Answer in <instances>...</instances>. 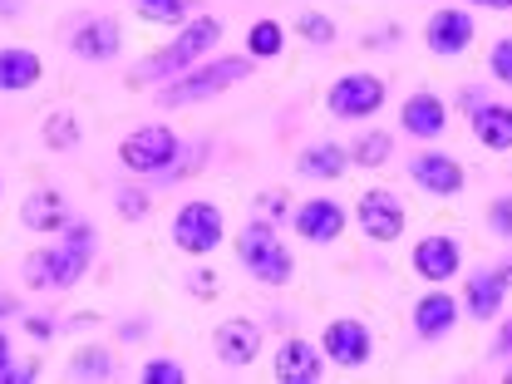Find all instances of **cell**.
Wrapping results in <instances>:
<instances>
[{
	"label": "cell",
	"instance_id": "6da1fadb",
	"mask_svg": "<svg viewBox=\"0 0 512 384\" xmlns=\"http://www.w3.org/2000/svg\"><path fill=\"white\" fill-rule=\"evenodd\" d=\"M89 261H94V227L89 222H69L60 247L30 252L20 261V276H25L30 291H69V286L84 281Z\"/></svg>",
	"mask_w": 512,
	"mask_h": 384
},
{
	"label": "cell",
	"instance_id": "7a4b0ae2",
	"mask_svg": "<svg viewBox=\"0 0 512 384\" xmlns=\"http://www.w3.org/2000/svg\"><path fill=\"white\" fill-rule=\"evenodd\" d=\"M212 45H222V20L197 15V20H188V25L178 30V40H173L168 50H158V55H148L143 64H133V69H128V84L138 89V84H148V79H178V74L192 69V60H202Z\"/></svg>",
	"mask_w": 512,
	"mask_h": 384
},
{
	"label": "cell",
	"instance_id": "3957f363",
	"mask_svg": "<svg viewBox=\"0 0 512 384\" xmlns=\"http://www.w3.org/2000/svg\"><path fill=\"white\" fill-rule=\"evenodd\" d=\"M247 74H252V60H242V55H227V60L202 64V69H188V74L168 79V89H158V104H163V109L202 104V99H212V94H222V89L242 84Z\"/></svg>",
	"mask_w": 512,
	"mask_h": 384
},
{
	"label": "cell",
	"instance_id": "277c9868",
	"mask_svg": "<svg viewBox=\"0 0 512 384\" xmlns=\"http://www.w3.org/2000/svg\"><path fill=\"white\" fill-rule=\"evenodd\" d=\"M237 256H242V266L252 271L256 281H266V286H286L291 271H296L286 242H276L271 222H247L242 237H237Z\"/></svg>",
	"mask_w": 512,
	"mask_h": 384
},
{
	"label": "cell",
	"instance_id": "5b68a950",
	"mask_svg": "<svg viewBox=\"0 0 512 384\" xmlns=\"http://www.w3.org/2000/svg\"><path fill=\"white\" fill-rule=\"evenodd\" d=\"M227 237V222H222V207L217 202H183L178 217H173V247L188 256H212Z\"/></svg>",
	"mask_w": 512,
	"mask_h": 384
},
{
	"label": "cell",
	"instance_id": "8992f818",
	"mask_svg": "<svg viewBox=\"0 0 512 384\" xmlns=\"http://www.w3.org/2000/svg\"><path fill=\"white\" fill-rule=\"evenodd\" d=\"M384 99H389V84H384L380 74H345V79L330 84L325 109L335 119H375L384 109Z\"/></svg>",
	"mask_w": 512,
	"mask_h": 384
},
{
	"label": "cell",
	"instance_id": "52a82bcc",
	"mask_svg": "<svg viewBox=\"0 0 512 384\" xmlns=\"http://www.w3.org/2000/svg\"><path fill=\"white\" fill-rule=\"evenodd\" d=\"M178 158V133L168 124H143L119 143V163L128 173H163Z\"/></svg>",
	"mask_w": 512,
	"mask_h": 384
},
{
	"label": "cell",
	"instance_id": "ba28073f",
	"mask_svg": "<svg viewBox=\"0 0 512 384\" xmlns=\"http://www.w3.org/2000/svg\"><path fill=\"white\" fill-rule=\"evenodd\" d=\"M355 222L370 242H399L404 237V202L389 188H370L355 202Z\"/></svg>",
	"mask_w": 512,
	"mask_h": 384
},
{
	"label": "cell",
	"instance_id": "9c48e42d",
	"mask_svg": "<svg viewBox=\"0 0 512 384\" xmlns=\"http://www.w3.org/2000/svg\"><path fill=\"white\" fill-rule=\"evenodd\" d=\"M424 45H429L439 60L463 55V50L473 45V15H468V10H458V5L434 10V15H429V25H424Z\"/></svg>",
	"mask_w": 512,
	"mask_h": 384
},
{
	"label": "cell",
	"instance_id": "30bf717a",
	"mask_svg": "<svg viewBox=\"0 0 512 384\" xmlns=\"http://www.w3.org/2000/svg\"><path fill=\"white\" fill-rule=\"evenodd\" d=\"M320 355H330L345 370H360L370 360V330H365V320H350V316L330 320L325 335H320Z\"/></svg>",
	"mask_w": 512,
	"mask_h": 384
},
{
	"label": "cell",
	"instance_id": "8fae6325",
	"mask_svg": "<svg viewBox=\"0 0 512 384\" xmlns=\"http://www.w3.org/2000/svg\"><path fill=\"white\" fill-rule=\"evenodd\" d=\"M291 222H296L301 242L330 247V242H340V232H345V207L330 202V197H311V202H301V207L291 212Z\"/></svg>",
	"mask_w": 512,
	"mask_h": 384
},
{
	"label": "cell",
	"instance_id": "7c38bea8",
	"mask_svg": "<svg viewBox=\"0 0 512 384\" xmlns=\"http://www.w3.org/2000/svg\"><path fill=\"white\" fill-rule=\"evenodd\" d=\"M69 50L89 64H109L119 50H124V30L114 15H99V20H84L74 35H69Z\"/></svg>",
	"mask_w": 512,
	"mask_h": 384
},
{
	"label": "cell",
	"instance_id": "4fadbf2b",
	"mask_svg": "<svg viewBox=\"0 0 512 384\" xmlns=\"http://www.w3.org/2000/svg\"><path fill=\"white\" fill-rule=\"evenodd\" d=\"M212 345H217V360H222V365L242 370V365H252L256 355H261V330H256V320L232 316V320H222V325H217Z\"/></svg>",
	"mask_w": 512,
	"mask_h": 384
},
{
	"label": "cell",
	"instance_id": "5bb4252c",
	"mask_svg": "<svg viewBox=\"0 0 512 384\" xmlns=\"http://www.w3.org/2000/svg\"><path fill=\"white\" fill-rule=\"evenodd\" d=\"M409 178L424 192H434V197H453V192H463V183H468L463 163L448 158V153H419V158L409 163Z\"/></svg>",
	"mask_w": 512,
	"mask_h": 384
},
{
	"label": "cell",
	"instance_id": "9a60e30c",
	"mask_svg": "<svg viewBox=\"0 0 512 384\" xmlns=\"http://www.w3.org/2000/svg\"><path fill=\"white\" fill-rule=\"evenodd\" d=\"M458 266H463V247H458L453 237H444V232L414 242V271H419L424 281H453Z\"/></svg>",
	"mask_w": 512,
	"mask_h": 384
},
{
	"label": "cell",
	"instance_id": "2e32d148",
	"mask_svg": "<svg viewBox=\"0 0 512 384\" xmlns=\"http://www.w3.org/2000/svg\"><path fill=\"white\" fill-rule=\"evenodd\" d=\"M399 124H404V133H414V138H439V133L448 128V104L439 99V94L419 89V94H409V99H404Z\"/></svg>",
	"mask_w": 512,
	"mask_h": 384
},
{
	"label": "cell",
	"instance_id": "e0dca14e",
	"mask_svg": "<svg viewBox=\"0 0 512 384\" xmlns=\"http://www.w3.org/2000/svg\"><path fill=\"white\" fill-rule=\"evenodd\" d=\"M320 375H325V360H320V350L311 340H286V345L276 350V380L316 384Z\"/></svg>",
	"mask_w": 512,
	"mask_h": 384
},
{
	"label": "cell",
	"instance_id": "ac0fdd59",
	"mask_svg": "<svg viewBox=\"0 0 512 384\" xmlns=\"http://www.w3.org/2000/svg\"><path fill=\"white\" fill-rule=\"evenodd\" d=\"M453 325H458V301L448 291H429L414 301V335L419 340H444Z\"/></svg>",
	"mask_w": 512,
	"mask_h": 384
},
{
	"label": "cell",
	"instance_id": "d6986e66",
	"mask_svg": "<svg viewBox=\"0 0 512 384\" xmlns=\"http://www.w3.org/2000/svg\"><path fill=\"white\" fill-rule=\"evenodd\" d=\"M20 222H25V232H60V227H69V202H64V192H55V188L30 192V197L20 202Z\"/></svg>",
	"mask_w": 512,
	"mask_h": 384
},
{
	"label": "cell",
	"instance_id": "ffe728a7",
	"mask_svg": "<svg viewBox=\"0 0 512 384\" xmlns=\"http://www.w3.org/2000/svg\"><path fill=\"white\" fill-rule=\"evenodd\" d=\"M40 74H45V64L35 50H25V45L0 50V94H25V89L40 84Z\"/></svg>",
	"mask_w": 512,
	"mask_h": 384
},
{
	"label": "cell",
	"instance_id": "44dd1931",
	"mask_svg": "<svg viewBox=\"0 0 512 384\" xmlns=\"http://www.w3.org/2000/svg\"><path fill=\"white\" fill-rule=\"evenodd\" d=\"M473 138L493 153L512 148V104H473Z\"/></svg>",
	"mask_w": 512,
	"mask_h": 384
},
{
	"label": "cell",
	"instance_id": "7402d4cb",
	"mask_svg": "<svg viewBox=\"0 0 512 384\" xmlns=\"http://www.w3.org/2000/svg\"><path fill=\"white\" fill-rule=\"evenodd\" d=\"M463 296H468V311L478 320H493L503 311V296H508V281H503V271H473L468 276V286H463Z\"/></svg>",
	"mask_w": 512,
	"mask_h": 384
},
{
	"label": "cell",
	"instance_id": "603a6c76",
	"mask_svg": "<svg viewBox=\"0 0 512 384\" xmlns=\"http://www.w3.org/2000/svg\"><path fill=\"white\" fill-rule=\"evenodd\" d=\"M306 178H320V183H330V178H340L345 168H350V148H340V143H311L306 153H301V163H296Z\"/></svg>",
	"mask_w": 512,
	"mask_h": 384
},
{
	"label": "cell",
	"instance_id": "cb8c5ba5",
	"mask_svg": "<svg viewBox=\"0 0 512 384\" xmlns=\"http://www.w3.org/2000/svg\"><path fill=\"white\" fill-rule=\"evenodd\" d=\"M281 50H286V30L276 20H256L252 30H247V55L252 60H276Z\"/></svg>",
	"mask_w": 512,
	"mask_h": 384
},
{
	"label": "cell",
	"instance_id": "d4e9b609",
	"mask_svg": "<svg viewBox=\"0 0 512 384\" xmlns=\"http://www.w3.org/2000/svg\"><path fill=\"white\" fill-rule=\"evenodd\" d=\"M69 375H74V380H109V375H114V360H109V350L84 345V350L69 360Z\"/></svg>",
	"mask_w": 512,
	"mask_h": 384
},
{
	"label": "cell",
	"instance_id": "484cf974",
	"mask_svg": "<svg viewBox=\"0 0 512 384\" xmlns=\"http://www.w3.org/2000/svg\"><path fill=\"white\" fill-rule=\"evenodd\" d=\"M389 153H394V138L375 128V133H365V138L350 148V163H360V168H384V163H389Z\"/></svg>",
	"mask_w": 512,
	"mask_h": 384
},
{
	"label": "cell",
	"instance_id": "4316f807",
	"mask_svg": "<svg viewBox=\"0 0 512 384\" xmlns=\"http://www.w3.org/2000/svg\"><path fill=\"white\" fill-rule=\"evenodd\" d=\"M192 0H138V15L153 20V25H183L188 20Z\"/></svg>",
	"mask_w": 512,
	"mask_h": 384
},
{
	"label": "cell",
	"instance_id": "83f0119b",
	"mask_svg": "<svg viewBox=\"0 0 512 384\" xmlns=\"http://www.w3.org/2000/svg\"><path fill=\"white\" fill-rule=\"evenodd\" d=\"M296 35L311 45H335V20H325L320 10H301L296 15Z\"/></svg>",
	"mask_w": 512,
	"mask_h": 384
},
{
	"label": "cell",
	"instance_id": "f1b7e54d",
	"mask_svg": "<svg viewBox=\"0 0 512 384\" xmlns=\"http://www.w3.org/2000/svg\"><path fill=\"white\" fill-rule=\"evenodd\" d=\"M74 143H79L74 114H50V119H45V148H74Z\"/></svg>",
	"mask_w": 512,
	"mask_h": 384
},
{
	"label": "cell",
	"instance_id": "f546056e",
	"mask_svg": "<svg viewBox=\"0 0 512 384\" xmlns=\"http://www.w3.org/2000/svg\"><path fill=\"white\" fill-rule=\"evenodd\" d=\"M138 380L143 384H183L188 380V370H183L178 360H148V365L138 370Z\"/></svg>",
	"mask_w": 512,
	"mask_h": 384
},
{
	"label": "cell",
	"instance_id": "4dcf8cb0",
	"mask_svg": "<svg viewBox=\"0 0 512 384\" xmlns=\"http://www.w3.org/2000/svg\"><path fill=\"white\" fill-rule=\"evenodd\" d=\"M488 69H493V79H498V84H512V40H498V45H493Z\"/></svg>",
	"mask_w": 512,
	"mask_h": 384
},
{
	"label": "cell",
	"instance_id": "1f68e13d",
	"mask_svg": "<svg viewBox=\"0 0 512 384\" xmlns=\"http://www.w3.org/2000/svg\"><path fill=\"white\" fill-rule=\"evenodd\" d=\"M488 227H493L498 237H508L512 242V197H498V202L488 207Z\"/></svg>",
	"mask_w": 512,
	"mask_h": 384
},
{
	"label": "cell",
	"instance_id": "d6a6232c",
	"mask_svg": "<svg viewBox=\"0 0 512 384\" xmlns=\"http://www.w3.org/2000/svg\"><path fill=\"white\" fill-rule=\"evenodd\" d=\"M119 212H124L128 222L133 217H148V197L143 192H119Z\"/></svg>",
	"mask_w": 512,
	"mask_h": 384
},
{
	"label": "cell",
	"instance_id": "836d02e7",
	"mask_svg": "<svg viewBox=\"0 0 512 384\" xmlns=\"http://www.w3.org/2000/svg\"><path fill=\"white\" fill-rule=\"evenodd\" d=\"M25 335H35V340H50V335H55V320H50V316H30V320H25Z\"/></svg>",
	"mask_w": 512,
	"mask_h": 384
},
{
	"label": "cell",
	"instance_id": "e575fe53",
	"mask_svg": "<svg viewBox=\"0 0 512 384\" xmlns=\"http://www.w3.org/2000/svg\"><path fill=\"white\" fill-rule=\"evenodd\" d=\"M212 291H217V276L212 271H197L192 276V296H212Z\"/></svg>",
	"mask_w": 512,
	"mask_h": 384
},
{
	"label": "cell",
	"instance_id": "d590c367",
	"mask_svg": "<svg viewBox=\"0 0 512 384\" xmlns=\"http://www.w3.org/2000/svg\"><path fill=\"white\" fill-rule=\"evenodd\" d=\"M493 355H512V320L498 330V340H493Z\"/></svg>",
	"mask_w": 512,
	"mask_h": 384
},
{
	"label": "cell",
	"instance_id": "8d00e7d4",
	"mask_svg": "<svg viewBox=\"0 0 512 384\" xmlns=\"http://www.w3.org/2000/svg\"><path fill=\"white\" fill-rule=\"evenodd\" d=\"M5 370H10V340L0 335V375H5Z\"/></svg>",
	"mask_w": 512,
	"mask_h": 384
},
{
	"label": "cell",
	"instance_id": "74e56055",
	"mask_svg": "<svg viewBox=\"0 0 512 384\" xmlns=\"http://www.w3.org/2000/svg\"><path fill=\"white\" fill-rule=\"evenodd\" d=\"M473 5H493V10H512V0H473Z\"/></svg>",
	"mask_w": 512,
	"mask_h": 384
},
{
	"label": "cell",
	"instance_id": "f35d334b",
	"mask_svg": "<svg viewBox=\"0 0 512 384\" xmlns=\"http://www.w3.org/2000/svg\"><path fill=\"white\" fill-rule=\"evenodd\" d=\"M10 311H15V301H10V296H0V316H10Z\"/></svg>",
	"mask_w": 512,
	"mask_h": 384
},
{
	"label": "cell",
	"instance_id": "ab89813d",
	"mask_svg": "<svg viewBox=\"0 0 512 384\" xmlns=\"http://www.w3.org/2000/svg\"><path fill=\"white\" fill-rule=\"evenodd\" d=\"M503 281H508V291H512V256L503 261Z\"/></svg>",
	"mask_w": 512,
	"mask_h": 384
},
{
	"label": "cell",
	"instance_id": "60d3db41",
	"mask_svg": "<svg viewBox=\"0 0 512 384\" xmlns=\"http://www.w3.org/2000/svg\"><path fill=\"white\" fill-rule=\"evenodd\" d=\"M0 15H15V0H0Z\"/></svg>",
	"mask_w": 512,
	"mask_h": 384
},
{
	"label": "cell",
	"instance_id": "b9f144b4",
	"mask_svg": "<svg viewBox=\"0 0 512 384\" xmlns=\"http://www.w3.org/2000/svg\"><path fill=\"white\" fill-rule=\"evenodd\" d=\"M508 380H512V370H508Z\"/></svg>",
	"mask_w": 512,
	"mask_h": 384
}]
</instances>
